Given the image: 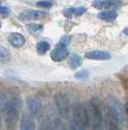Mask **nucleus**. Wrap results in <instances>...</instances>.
<instances>
[{
    "label": "nucleus",
    "mask_w": 128,
    "mask_h": 130,
    "mask_svg": "<svg viewBox=\"0 0 128 130\" xmlns=\"http://www.w3.org/2000/svg\"><path fill=\"white\" fill-rule=\"evenodd\" d=\"M83 63V59L79 55H72L69 60V66L72 69H77Z\"/></svg>",
    "instance_id": "16"
},
{
    "label": "nucleus",
    "mask_w": 128,
    "mask_h": 130,
    "mask_svg": "<svg viewBox=\"0 0 128 130\" xmlns=\"http://www.w3.org/2000/svg\"><path fill=\"white\" fill-rule=\"evenodd\" d=\"M51 48V44L47 41H40L38 44H37V52L39 54H45L46 52H48Z\"/></svg>",
    "instance_id": "17"
},
{
    "label": "nucleus",
    "mask_w": 128,
    "mask_h": 130,
    "mask_svg": "<svg viewBox=\"0 0 128 130\" xmlns=\"http://www.w3.org/2000/svg\"><path fill=\"white\" fill-rule=\"evenodd\" d=\"M52 2L51 1H39L37 2V5L39 7H42V8H46V9H50L52 6Z\"/></svg>",
    "instance_id": "22"
},
{
    "label": "nucleus",
    "mask_w": 128,
    "mask_h": 130,
    "mask_svg": "<svg viewBox=\"0 0 128 130\" xmlns=\"http://www.w3.org/2000/svg\"><path fill=\"white\" fill-rule=\"evenodd\" d=\"M73 117L74 123L76 127L86 128L89 124V116L88 111L84 108V106L81 103H76L73 106Z\"/></svg>",
    "instance_id": "2"
},
{
    "label": "nucleus",
    "mask_w": 128,
    "mask_h": 130,
    "mask_svg": "<svg viewBox=\"0 0 128 130\" xmlns=\"http://www.w3.org/2000/svg\"><path fill=\"white\" fill-rule=\"evenodd\" d=\"M10 14V9L7 6H0V15L2 16H8Z\"/></svg>",
    "instance_id": "24"
},
{
    "label": "nucleus",
    "mask_w": 128,
    "mask_h": 130,
    "mask_svg": "<svg viewBox=\"0 0 128 130\" xmlns=\"http://www.w3.org/2000/svg\"><path fill=\"white\" fill-rule=\"evenodd\" d=\"M26 104L33 117L40 118L43 116V106L39 99L34 96H29L26 99Z\"/></svg>",
    "instance_id": "4"
},
{
    "label": "nucleus",
    "mask_w": 128,
    "mask_h": 130,
    "mask_svg": "<svg viewBox=\"0 0 128 130\" xmlns=\"http://www.w3.org/2000/svg\"><path fill=\"white\" fill-rule=\"evenodd\" d=\"M53 130H67L64 123L59 120V119H56L55 122H54V125H53Z\"/></svg>",
    "instance_id": "21"
},
{
    "label": "nucleus",
    "mask_w": 128,
    "mask_h": 130,
    "mask_svg": "<svg viewBox=\"0 0 128 130\" xmlns=\"http://www.w3.org/2000/svg\"><path fill=\"white\" fill-rule=\"evenodd\" d=\"M125 111H126V115H127V118H128V104L125 107Z\"/></svg>",
    "instance_id": "26"
},
{
    "label": "nucleus",
    "mask_w": 128,
    "mask_h": 130,
    "mask_svg": "<svg viewBox=\"0 0 128 130\" xmlns=\"http://www.w3.org/2000/svg\"><path fill=\"white\" fill-rule=\"evenodd\" d=\"M68 55H69V53H68V50H67V46L59 43L51 51V58L54 62H61V61H63V60L67 58Z\"/></svg>",
    "instance_id": "7"
},
{
    "label": "nucleus",
    "mask_w": 128,
    "mask_h": 130,
    "mask_svg": "<svg viewBox=\"0 0 128 130\" xmlns=\"http://www.w3.org/2000/svg\"><path fill=\"white\" fill-rule=\"evenodd\" d=\"M108 111H110L113 116H115L119 122H121L123 118V108L116 99L110 98L108 100Z\"/></svg>",
    "instance_id": "6"
},
{
    "label": "nucleus",
    "mask_w": 128,
    "mask_h": 130,
    "mask_svg": "<svg viewBox=\"0 0 128 130\" xmlns=\"http://www.w3.org/2000/svg\"><path fill=\"white\" fill-rule=\"evenodd\" d=\"M76 130H86V128H83V127H77Z\"/></svg>",
    "instance_id": "27"
},
{
    "label": "nucleus",
    "mask_w": 128,
    "mask_h": 130,
    "mask_svg": "<svg viewBox=\"0 0 128 130\" xmlns=\"http://www.w3.org/2000/svg\"><path fill=\"white\" fill-rule=\"evenodd\" d=\"M40 130H53V128H52V125H51V122L49 120V119H48V118H47V119H45V120L42 122Z\"/></svg>",
    "instance_id": "20"
},
{
    "label": "nucleus",
    "mask_w": 128,
    "mask_h": 130,
    "mask_svg": "<svg viewBox=\"0 0 128 130\" xmlns=\"http://www.w3.org/2000/svg\"><path fill=\"white\" fill-rule=\"evenodd\" d=\"M11 59V54H10V51L5 48L4 46L0 45V63H8Z\"/></svg>",
    "instance_id": "15"
},
{
    "label": "nucleus",
    "mask_w": 128,
    "mask_h": 130,
    "mask_svg": "<svg viewBox=\"0 0 128 130\" xmlns=\"http://www.w3.org/2000/svg\"><path fill=\"white\" fill-rule=\"evenodd\" d=\"M85 58L90 60H100V61H106L111 59V54L107 51L103 50H93L89 51L85 54Z\"/></svg>",
    "instance_id": "9"
},
{
    "label": "nucleus",
    "mask_w": 128,
    "mask_h": 130,
    "mask_svg": "<svg viewBox=\"0 0 128 130\" xmlns=\"http://www.w3.org/2000/svg\"><path fill=\"white\" fill-rule=\"evenodd\" d=\"M121 4L120 1H93L92 5L97 8V9H102V8H107V9H113V8H117Z\"/></svg>",
    "instance_id": "12"
},
{
    "label": "nucleus",
    "mask_w": 128,
    "mask_h": 130,
    "mask_svg": "<svg viewBox=\"0 0 128 130\" xmlns=\"http://www.w3.org/2000/svg\"><path fill=\"white\" fill-rule=\"evenodd\" d=\"M98 18L106 22H113L117 18V13L115 10H106L98 14Z\"/></svg>",
    "instance_id": "14"
},
{
    "label": "nucleus",
    "mask_w": 128,
    "mask_h": 130,
    "mask_svg": "<svg viewBox=\"0 0 128 130\" xmlns=\"http://www.w3.org/2000/svg\"><path fill=\"white\" fill-rule=\"evenodd\" d=\"M46 13L38 10H25L19 13V19L20 21H33V20H40L45 18Z\"/></svg>",
    "instance_id": "8"
},
{
    "label": "nucleus",
    "mask_w": 128,
    "mask_h": 130,
    "mask_svg": "<svg viewBox=\"0 0 128 130\" xmlns=\"http://www.w3.org/2000/svg\"><path fill=\"white\" fill-rule=\"evenodd\" d=\"M9 41L12 44V46L16 47V48H19V47H21V46L25 43V38H24V36L22 34L16 32L10 34Z\"/></svg>",
    "instance_id": "13"
},
{
    "label": "nucleus",
    "mask_w": 128,
    "mask_h": 130,
    "mask_svg": "<svg viewBox=\"0 0 128 130\" xmlns=\"http://www.w3.org/2000/svg\"><path fill=\"white\" fill-rule=\"evenodd\" d=\"M20 130H35V122L30 115L24 113L22 116L20 120Z\"/></svg>",
    "instance_id": "10"
},
{
    "label": "nucleus",
    "mask_w": 128,
    "mask_h": 130,
    "mask_svg": "<svg viewBox=\"0 0 128 130\" xmlns=\"http://www.w3.org/2000/svg\"><path fill=\"white\" fill-rule=\"evenodd\" d=\"M88 116L89 122L91 123V130H106L100 103L97 99H92L90 101Z\"/></svg>",
    "instance_id": "1"
},
{
    "label": "nucleus",
    "mask_w": 128,
    "mask_h": 130,
    "mask_svg": "<svg viewBox=\"0 0 128 130\" xmlns=\"http://www.w3.org/2000/svg\"><path fill=\"white\" fill-rule=\"evenodd\" d=\"M0 28H1V22H0Z\"/></svg>",
    "instance_id": "28"
},
{
    "label": "nucleus",
    "mask_w": 128,
    "mask_h": 130,
    "mask_svg": "<svg viewBox=\"0 0 128 130\" xmlns=\"http://www.w3.org/2000/svg\"><path fill=\"white\" fill-rule=\"evenodd\" d=\"M54 101L57 107V111L59 116L62 118H67L69 117V111H70V103L69 99L66 95L62 93H56L54 96Z\"/></svg>",
    "instance_id": "3"
},
{
    "label": "nucleus",
    "mask_w": 128,
    "mask_h": 130,
    "mask_svg": "<svg viewBox=\"0 0 128 130\" xmlns=\"http://www.w3.org/2000/svg\"><path fill=\"white\" fill-rule=\"evenodd\" d=\"M85 12H86V9L84 7H78V8H75L74 16H82Z\"/></svg>",
    "instance_id": "23"
},
{
    "label": "nucleus",
    "mask_w": 128,
    "mask_h": 130,
    "mask_svg": "<svg viewBox=\"0 0 128 130\" xmlns=\"http://www.w3.org/2000/svg\"><path fill=\"white\" fill-rule=\"evenodd\" d=\"M26 28L29 32L33 33V34H36V33L41 32L43 30V26L42 25H38V24H30V25H27Z\"/></svg>",
    "instance_id": "18"
},
{
    "label": "nucleus",
    "mask_w": 128,
    "mask_h": 130,
    "mask_svg": "<svg viewBox=\"0 0 128 130\" xmlns=\"http://www.w3.org/2000/svg\"><path fill=\"white\" fill-rule=\"evenodd\" d=\"M89 72L88 71H86V70H84V71H80V72H78L76 74H75V77L77 78V79H83V78H87L89 76Z\"/></svg>",
    "instance_id": "19"
},
{
    "label": "nucleus",
    "mask_w": 128,
    "mask_h": 130,
    "mask_svg": "<svg viewBox=\"0 0 128 130\" xmlns=\"http://www.w3.org/2000/svg\"><path fill=\"white\" fill-rule=\"evenodd\" d=\"M4 111H5V117L8 123L14 124L19 117V111H18V106L16 103H14L12 101L6 102L4 106Z\"/></svg>",
    "instance_id": "5"
},
{
    "label": "nucleus",
    "mask_w": 128,
    "mask_h": 130,
    "mask_svg": "<svg viewBox=\"0 0 128 130\" xmlns=\"http://www.w3.org/2000/svg\"><path fill=\"white\" fill-rule=\"evenodd\" d=\"M123 33H124L125 35H127V36H128V27H125V28L123 29Z\"/></svg>",
    "instance_id": "25"
},
{
    "label": "nucleus",
    "mask_w": 128,
    "mask_h": 130,
    "mask_svg": "<svg viewBox=\"0 0 128 130\" xmlns=\"http://www.w3.org/2000/svg\"><path fill=\"white\" fill-rule=\"evenodd\" d=\"M106 124H107L108 130H121L119 127L120 122L110 111H107V115H106Z\"/></svg>",
    "instance_id": "11"
}]
</instances>
